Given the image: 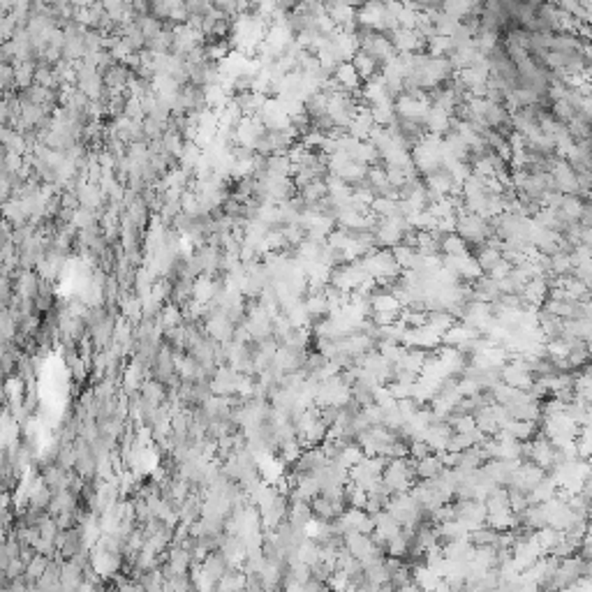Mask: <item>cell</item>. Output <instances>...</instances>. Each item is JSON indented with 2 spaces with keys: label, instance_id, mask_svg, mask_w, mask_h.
I'll list each match as a JSON object with an SVG mask.
<instances>
[{
  "label": "cell",
  "instance_id": "cell-1",
  "mask_svg": "<svg viewBox=\"0 0 592 592\" xmlns=\"http://www.w3.org/2000/svg\"><path fill=\"white\" fill-rule=\"evenodd\" d=\"M548 289H551V285H548V278L537 276V278H530L528 283L523 285L521 292H519V296H521V301L525 303V305L539 308V305L548 298Z\"/></svg>",
  "mask_w": 592,
  "mask_h": 592
},
{
  "label": "cell",
  "instance_id": "cell-5",
  "mask_svg": "<svg viewBox=\"0 0 592 592\" xmlns=\"http://www.w3.org/2000/svg\"><path fill=\"white\" fill-rule=\"evenodd\" d=\"M426 324L428 327H433L438 333H445L451 324H456V317L449 313V310H428Z\"/></svg>",
  "mask_w": 592,
  "mask_h": 592
},
{
  "label": "cell",
  "instance_id": "cell-4",
  "mask_svg": "<svg viewBox=\"0 0 592 592\" xmlns=\"http://www.w3.org/2000/svg\"><path fill=\"white\" fill-rule=\"evenodd\" d=\"M442 460L435 451H431L428 456H423L419 460H414V475L416 479H433L435 475H440L442 472Z\"/></svg>",
  "mask_w": 592,
  "mask_h": 592
},
{
  "label": "cell",
  "instance_id": "cell-3",
  "mask_svg": "<svg viewBox=\"0 0 592 592\" xmlns=\"http://www.w3.org/2000/svg\"><path fill=\"white\" fill-rule=\"evenodd\" d=\"M350 63H352L354 70H357L359 79L364 81V84H366V81H370V79L379 77V72H382V65H379L377 60L372 58V56H368L366 51H361V49L352 56Z\"/></svg>",
  "mask_w": 592,
  "mask_h": 592
},
{
  "label": "cell",
  "instance_id": "cell-2",
  "mask_svg": "<svg viewBox=\"0 0 592 592\" xmlns=\"http://www.w3.org/2000/svg\"><path fill=\"white\" fill-rule=\"evenodd\" d=\"M331 79L340 86L342 91L352 93V95H357V93L361 91V86H364V81L359 79V74L352 67L350 60H342V63L335 65L333 72H331Z\"/></svg>",
  "mask_w": 592,
  "mask_h": 592
}]
</instances>
